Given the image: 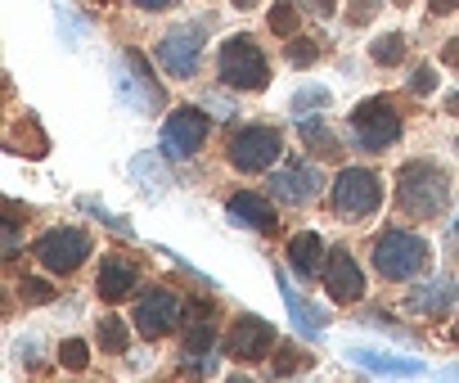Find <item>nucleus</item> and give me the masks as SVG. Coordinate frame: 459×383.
<instances>
[{
    "label": "nucleus",
    "mask_w": 459,
    "mask_h": 383,
    "mask_svg": "<svg viewBox=\"0 0 459 383\" xmlns=\"http://www.w3.org/2000/svg\"><path fill=\"white\" fill-rule=\"evenodd\" d=\"M396 204H401V213L414 217V222L441 217L446 204H450V180H446V171L432 167V162H405V167L396 171Z\"/></svg>",
    "instance_id": "nucleus-1"
},
{
    "label": "nucleus",
    "mask_w": 459,
    "mask_h": 383,
    "mask_svg": "<svg viewBox=\"0 0 459 383\" xmlns=\"http://www.w3.org/2000/svg\"><path fill=\"white\" fill-rule=\"evenodd\" d=\"M216 77H221V86H230V91H266V86H271L266 50H262L248 32L230 37V41L221 46V55H216Z\"/></svg>",
    "instance_id": "nucleus-2"
},
{
    "label": "nucleus",
    "mask_w": 459,
    "mask_h": 383,
    "mask_svg": "<svg viewBox=\"0 0 459 383\" xmlns=\"http://www.w3.org/2000/svg\"><path fill=\"white\" fill-rule=\"evenodd\" d=\"M428 257H432V248H428V239L414 235V231H383V235L374 239V266H378V275L392 280V284H405V280L423 275Z\"/></svg>",
    "instance_id": "nucleus-3"
},
{
    "label": "nucleus",
    "mask_w": 459,
    "mask_h": 383,
    "mask_svg": "<svg viewBox=\"0 0 459 383\" xmlns=\"http://www.w3.org/2000/svg\"><path fill=\"white\" fill-rule=\"evenodd\" d=\"M333 213L338 217H347V222H365V217H374L378 213V204H383V180L369 171V167H342L338 176H333Z\"/></svg>",
    "instance_id": "nucleus-4"
},
{
    "label": "nucleus",
    "mask_w": 459,
    "mask_h": 383,
    "mask_svg": "<svg viewBox=\"0 0 459 383\" xmlns=\"http://www.w3.org/2000/svg\"><path fill=\"white\" fill-rule=\"evenodd\" d=\"M280 149H284V140H280V131L275 126H239L235 135H230V144H225V158H230V167L235 171H244V176H257V171H266L275 158H280Z\"/></svg>",
    "instance_id": "nucleus-5"
},
{
    "label": "nucleus",
    "mask_w": 459,
    "mask_h": 383,
    "mask_svg": "<svg viewBox=\"0 0 459 383\" xmlns=\"http://www.w3.org/2000/svg\"><path fill=\"white\" fill-rule=\"evenodd\" d=\"M401 113L387 104V100H365V104H356L351 109V135H356V144L365 149V153H383V149H392L396 140H401Z\"/></svg>",
    "instance_id": "nucleus-6"
},
{
    "label": "nucleus",
    "mask_w": 459,
    "mask_h": 383,
    "mask_svg": "<svg viewBox=\"0 0 459 383\" xmlns=\"http://www.w3.org/2000/svg\"><path fill=\"white\" fill-rule=\"evenodd\" d=\"M203 46H207V23H180L158 41L153 59L162 64L167 77H194L203 64Z\"/></svg>",
    "instance_id": "nucleus-7"
},
{
    "label": "nucleus",
    "mask_w": 459,
    "mask_h": 383,
    "mask_svg": "<svg viewBox=\"0 0 459 383\" xmlns=\"http://www.w3.org/2000/svg\"><path fill=\"white\" fill-rule=\"evenodd\" d=\"M86 257H91V231L82 226H55L37 239V262L50 275H73Z\"/></svg>",
    "instance_id": "nucleus-8"
},
{
    "label": "nucleus",
    "mask_w": 459,
    "mask_h": 383,
    "mask_svg": "<svg viewBox=\"0 0 459 383\" xmlns=\"http://www.w3.org/2000/svg\"><path fill=\"white\" fill-rule=\"evenodd\" d=\"M180 320H185V298L171 293V289H162V284L144 289L140 302H135V311H131V325H135L144 338H167Z\"/></svg>",
    "instance_id": "nucleus-9"
},
{
    "label": "nucleus",
    "mask_w": 459,
    "mask_h": 383,
    "mask_svg": "<svg viewBox=\"0 0 459 383\" xmlns=\"http://www.w3.org/2000/svg\"><path fill=\"white\" fill-rule=\"evenodd\" d=\"M207 131H212L207 113L194 109V104H185V109L167 113V122H162V153L171 162H180V158H189V153H198L207 144Z\"/></svg>",
    "instance_id": "nucleus-10"
},
{
    "label": "nucleus",
    "mask_w": 459,
    "mask_h": 383,
    "mask_svg": "<svg viewBox=\"0 0 459 383\" xmlns=\"http://www.w3.org/2000/svg\"><path fill=\"white\" fill-rule=\"evenodd\" d=\"M320 189H325V171H320L316 162H307V158H293L289 167H280V171L271 176V199H280V204H289V208L311 204Z\"/></svg>",
    "instance_id": "nucleus-11"
},
{
    "label": "nucleus",
    "mask_w": 459,
    "mask_h": 383,
    "mask_svg": "<svg viewBox=\"0 0 459 383\" xmlns=\"http://www.w3.org/2000/svg\"><path fill=\"white\" fill-rule=\"evenodd\" d=\"M225 352L235 361H262V356L275 352V329L262 316H239L225 334Z\"/></svg>",
    "instance_id": "nucleus-12"
},
{
    "label": "nucleus",
    "mask_w": 459,
    "mask_h": 383,
    "mask_svg": "<svg viewBox=\"0 0 459 383\" xmlns=\"http://www.w3.org/2000/svg\"><path fill=\"white\" fill-rule=\"evenodd\" d=\"M325 289L333 302H360L365 298V271L356 266V257L347 248H329L325 257Z\"/></svg>",
    "instance_id": "nucleus-13"
},
{
    "label": "nucleus",
    "mask_w": 459,
    "mask_h": 383,
    "mask_svg": "<svg viewBox=\"0 0 459 383\" xmlns=\"http://www.w3.org/2000/svg\"><path fill=\"white\" fill-rule=\"evenodd\" d=\"M455 302H459V284H455L450 275H432V280H423V284L405 298V307H410L414 316H432V320H441Z\"/></svg>",
    "instance_id": "nucleus-14"
},
{
    "label": "nucleus",
    "mask_w": 459,
    "mask_h": 383,
    "mask_svg": "<svg viewBox=\"0 0 459 383\" xmlns=\"http://www.w3.org/2000/svg\"><path fill=\"white\" fill-rule=\"evenodd\" d=\"M135 86L144 91V100H149V113H158V109H162V86H158L153 68L144 64V55H140V50H126V73H122V100H131V104L140 109V95H135Z\"/></svg>",
    "instance_id": "nucleus-15"
},
{
    "label": "nucleus",
    "mask_w": 459,
    "mask_h": 383,
    "mask_svg": "<svg viewBox=\"0 0 459 383\" xmlns=\"http://www.w3.org/2000/svg\"><path fill=\"white\" fill-rule=\"evenodd\" d=\"M230 217L244 222V226H253L257 235H275V231H280V213L271 208L266 195H253V189H244V195L230 199Z\"/></svg>",
    "instance_id": "nucleus-16"
},
{
    "label": "nucleus",
    "mask_w": 459,
    "mask_h": 383,
    "mask_svg": "<svg viewBox=\"0 0 459 383\" xmlns=\"http://www.w3.org/2000/svg\"><path fill=\"white\" fill-rule=\"evenodd\" d=\"M289 266L298 271V275H320V266H325V239L316 235V231H302V235H293V244H289Z\"/></svg>",
    "instance_id": "nucleus-17"
},
{
    "label": "nucleus",
    "mask_w": 459,
    "mask_h": 383,
    "mask_svg": "<svg viewBox=\"0 0 459 383\" xmlns=\"http://www.w3.org/2000/svg\"><path fill=\"white\" fill-rule=\"evenodd\" d=\"M131 289H135V266L126 257H104V266H100V298L104 302H122Z\"/></svg>",
    "instance_id": "nucleus-18"
},
{
    "label": "nucleus",
    "mask_w": 459,
    "mask_h": 383,
    "mask_svg": "<svg viewBox=\"0 0 459 383\" xmlns=\"http://www.w3.org/2000/svg\"><path fill=\"white\" fill-rule=\"evenodd\" d=\"M280 293H284V307H289V316L298 320V329H302V334H320V329H325V311H316V307H311L293 284H289V275H284V271H280Z\"/></svg>",
    "instance_id": "nucleus-19"
},
{
    "label": "nucleus",
    "mask_w": 459,
    "mask_h": 383,
    "mask_svg": "<svg viewBox=\"0 0 459 383\" xmlns=\"http://www.w3.org/2000/svg\"><path fill=\"white\" fill-rule=\"evenodd\" d=\"M298 135L307 140V149H311V153L338 158V140H333V131L325 126V118H316V113H302V118H298Z\"/></svg>",
    "instance_id": "nucleus-20"
},
{
    "label": "nucleus",
    "mask_w": 459,
    "mask_h": 383,
    "mask_svg": "<svg viewBox=\"0 0 459 383\" xmlns=\"http://www.w3.org/2000/svg\"><path fill=\"white\" fill-rule=\"evenodd\" d=\"M351 361L360 365V370H378V374H423V365L419 361H410V356H383V352H351Z\"/></svg>",
    "instance_id": "nucleus-21"
},
{
    "label": "nucleus",
    "mask_w": 459,
    "mask_h": 383,
    "mask_svg": "<svg viewBox=\"0 0 459 383\" xmlns=\"http://www.w3.org/2000/svg\"><path fill=\"white\" fill-rule=\"evenodd\" d=\"M298 23H302L298 0H275V5H271V32L289 41V37H298Z\"/></svg>",
    "instance_id": "nucleus-22"
},
{
    "label": "nucleus",
    "mask_w": 459,
    "mask_h": 383,
    "mask_svg": "<svg viewBox=\"0 0 459 383\" xmlns=\"http://www.w3.org/2000/svg\"><path fill=\"white\" fill-rule=\"evenodd\" d=\"M369 59H374L378 68H396V64L405 59V37H401V32H387V37H378V41L369 46Z\"/></svg>",
    "instance_id": "nucleus-23"
},
{
    "label": "nucleus",
    "mask_w": 459,
    "mask_h": 383,
    "mask_svg": "<svg viewBox=\"0 0 459 383\" xmlns=\"http://www.w3.org/2000/svg\"><path fill=\"white\" fill-rule=\"evenodd\" d=\"M100 347L113 352V356L126 352V325H122L117 316H104V320H100Z\"/></svg>",
    "instance_id": "nucleus-24"
},
{
    "label": "nucleus",
    "mask_w": 459,
    "mask_h": 383,
    "mask_svg": "<svg viewBox=\"0 0 459 383\" xmlns=\"http://www.w3.org/2000/svg\"><path fill=\"white\" fill-rule=\"evenodd\" d=\"M284 59H289L293 68H311V64L320 59V46H316L311 37H289V50H284Z\"/></svg>",
    "instance_id": "nucleus-25"
},
{
    "label": "nucleus",
    "mask_w": 459,
    "mask_h": 383,
    "mask_svg": "<svg viewBox=\"0 0 459 383\" xmlns=\"http://www.w3.org/2000/svg\"><path fill=\"white\" fill-rule=\"evenodd\" d=\"M59 365H64V370H73V374H82V370L91 365L86 343H82V338H64V347H59Z\"/></svg>",
    "instance_id": "nucleus-26"
},
{
    "label": "nucleus",
    "mask_w": 459,
    "mask_h": 383,
    "mask_svg": "<svg viewBox=\"0 0 459 383\" xmlns=\"http://www.w3.org/2000/svg\"><path fill=\"white\" fill-rule=\"evenodd\" d=\"M316 109H329V91H325V86H307V91L293 95V113H298V118H302V113H316Z\"/></svg>",
    "instance_id": "nucleus-27"
},
{
    "label": "nucleus",
    "mask_w": 459,
    "mask_h": 383,
    "mask_svg": "<svg viewBox=\"0 0 459 383\" xmlns=\"http://www.w3.org/2000/svg\"><path fill=\"white\" fill-rule=\"evenodd\" d=\"M19 293H23L28 302H37V307H41V302H55V284H46V280H37V275H23V280H19Z\"/></svg>",
    "instance_id": "nucleus-28"
},
{
    "label": "nucleus",
    "mask_w": 459,
    "mask_h": 383,
    "mask_svg": "<svg viewBox=\"0 0 459 383\" xmlns=\"http://www.w3.org/2000/svg\"><path fill=\"white\" fill-rule=\"evenodd\" d=\"M410 91H414V95H432V91H437V68H432V64H419V68L410 73Z\"/></svg>",
    "instance_id": "nucleus-29"
},
{
    "label": "nucleus",
    "mask_w": 459,
    "mask_h": 383,
    "mask_svg": "<svg viewBox=\"0 0 459 383\" xmlns=\"http://www.w3.org/2000/svg\"><path fill=\"white\" fill-rule=\"evenodd\" d=\"M302 365H307V356H302V352L280 347V356H275V374H293V370H302Z\"/></svg>",
    "instance_id": "nucleus-30"
},
{
    "label": "nucleus",
    "mask_w": 459,
    "mask_h": 383,
    "mask_svg": "<svg viewBox=\"0 0 459 383\" xmlns=\"http://www.w3.org/2000/svg\"><path fill=\"white\" fill-rule=\"evenodd\" d=\"M347 19H351L356 28L369 23V19H374V0H351V14H347Z\"/></svg>",
    "instance_id": "nucleus-31"
},
{
    "label": "nucleus",
    "mask_w": 459,
    "mask_h": 383,
    "mask_svg": "<svg viewBox=\"0 0 459 383\" xmlns=\"http://www.w3.org/2000/svg\"><path fill=\"white\" fill-rule=\"evenodd\" d=\"M459 10V0H428V14L432 19H446V14H455Z\"/></svg>",
    "instance_id": "nucleus-32"
},
{
    "label": "nucleus",
    "mask_w": 459,
    "mask_h": 383,
    "mask_svg": "<svg viewBox=\"0 0 459 383\" xmlns=\"http://www.w3.org/2000/svg\"><path fill=\"white\" fill-rule=\"evenodd\" d=\"M441 64L459 68V37H450V41H446V50H441Z\"/></svg>",
    "instance_id": "nucleus-33"
},
{
    "label": "nucleus",
    "mask_w": 459,
    "mask_h": 383,
    "mask_svg": "<svg viewBox=\"0 0 459 383\" xmlns=\"http://www.w3.org/2000/svg\"><path fill=\"white\" fill-rule=\"evenodd\" d=\"M176 0H135V10H171Z\"/></svg>",
    "instance_id": "nucleus-34"
},
{
    "label": "nucleus",
    "mask_w": 459,
    "mask_h": 383,
    "mask_svg": "<svg viewBox=\"0 0 459 383\" xmlns=\"http://www.w3.org/2000/svg\"><path fill=\"white\" fill-rule=\"evenodd\" d=\"M307 5H311L320 19H329V14H333V0H307Z\"/></svg>",
    "instance_id": "nucleus-35"
},
{
    "label": "nucleus",
    "mask_w": 459,
    "mask_h": 383,
    "mask_svg": "<svg viewBox=\"0 0 459 383\" xmlns=\"http://www.w3.org/2000/svg\"><path fill=\"white\" fill-rule=\"evenodd\" d=\"M450 253L459 257V222H455V231H450Z\"/></svg>",
    "instance_id": "nucleus-36"
},
{
    "label": "nucleus",
    "mask_w": 459,
    "mask_h": 383,
    "mask_svg": "<svg viewBox=\"0 0 459 383\" xmlns=\"http://www.w3.org/2000/svg\"><path fill=\"white\" fill-rule=\"evenodd\" d=\"M446 109H450V113H459V95H450V100H446Z\"/></svg>",
    "instance_id": "nucleus-37"
},
{
    "label": "nucleus",
    "mask_w": 459,
    "mask_h": 383,
    "mask_svg": "<svg viewBox=\"0 0 459 383\" xmlns=\"http://www.w3.org/2000/svg\"><path fill=\"white\" fill-rule=\"evenodd\" d=\"M257 5V0H235V10H253Z\"/></svg>",
    "instance_id": "nucleus-38"
},
{
    "label": "nucleus",
    "mask_w": 459,
    "mask_h": 383,
    "mask_svg": "<svg viewBox=\"0 0 459 383\" xmlns=\"http://www.w3.org/2000/svg\"><path fill=\"white\" fill-rule=\"evenodd\" d=\"M455 144H459V140H455Z\"/></svg>",
    "instance_id": "nucleus-39"
}]
</instances>
